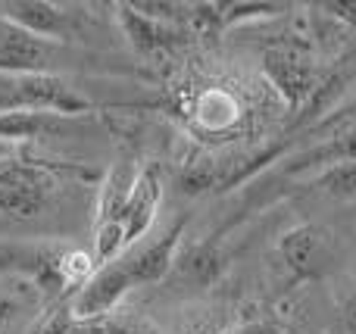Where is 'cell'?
<instances>
[{
  "label": "cell",
  "instance_id": "obj_1",
  "mask_svg": "<svg viewBox=\"0 0 356 334\" xmlns=\"http://www.w3.org/2000/svg\"><path fill=\"white\" fill-rule=\"evenodd\" d=\"M97 178L94 169L75 162H50L38 156H10L0 160V212L10 219H35L56 194V175Z\"/></svg>",
  "mask_w": 356,
  "mask_h": 334
},
{
  "label": "cell",
  "instance_id": "obj_2",
  "mask_svg": "<svg viewBox=\"0 0 356 334\" xmlns=\"http://www.w3.org/2000/svg\"><path fill=\"white\" fill-rule=\"evenodd\" d=\"M94 103L81 91H75L60 75H22L0 72V116L3 112H56L66 119H79L91 112Z\"/></svg>",
  "mask_w": 356,
  "mask_h": 334
},
{
  "label": "cell",
  "instance_id": "obj_3",
  "mask_svg": "<svg viewBox=\"0 0 356 334\" xmlns=\"http://www.w3.org/2000/svg\"><path fill=\"white\" fill-rule=\"evenodd\" d=\"M263 75L291 110H303L319 87L316 62L294 44H272L263 53Z\"/></svg>",
  "mask_w": 356,
  "mask_h": 334
},
{
  "label": "cell",
  "instance_id": "obj_4",
  "mask_svg": "<svg viewBox=\"0 0 356 334\" xmlns=\"http://www.w3.org/2000/svg\"><path fill=\"white\" fill-rule=\"evenodd\" d=\"M131 287H135V278H131L129 266L119 256V260L100 266L91 275V281L69 297V312H72L75 322H100V319L110 316V310Z\"/></svg>",
  "mask_w": 356,
  "mask_h": 334
},
{
  "label": "cell",
  "instance_id": "obj_5",
  "mask_svg": "<svg viewBox=\"0 0 356 334\" xmlns=\"http://www.w3.org/2000/svg\"><path fill=\"white\" fill-rule=\"evenodd\" d=\"M63 44L38 37L19 25L0 19V72L22 75H54Z\"/></svg>",
  "mask_w": 356,
  "mask_h": 334
},
{
  "label": "cell",
  "instance_id": "obj_6",
  "mask_svg": "<svg viewBox=\"0 0 356 334\" xmlns=\"http://www.w3.org/2000/svg\"><path fill=\"white\" fill-rule=\"evenodd\" d=\"M0 19L56 44L79 37V12H72L69 6L50 3V0H10V3H0Z\"/></svg>",
  "mask_w": 356,
  "mask_h": 334
},
{
  "label": "cell",
  "instance_id": "obj_7",
  "mask_svg": "<svg viewBox=\"0 0 356 334\" xmlns=\"http://www.w3.org/2000/svg\"><path fill=\"white\" fill-rule=\"evenodd\" d=\"M113 10H116V22H119V28H122V35L129 37V44L141 56L172 53L175 47H181V44L188 41V31L184 28L144 16V12H138L131 3H116Z\"/></svg>",
  "mask_w": 356,
  "mask_h": 334
},
{
  "label": "cell",
  "instance_id": "obj_8",
  "mask_svg": "<svg viewBox=\"0 0 356 334\" xmlns=\"http://www.w3.org/2000/svg\"><path fill=\"white\" fill-rule=\"evenodd\" d=\"M278 253L294 278H319L328 266V235L319 225H294L278 237Z\"/></svg>",
  "mask_w": 356,
  "mask_h": 334
},
{
  "label": "cell",
  "instance_id": "obj_9",
  "mask_svg": "<svg viewBox=\"0 0 356 334\" xmlns=\"http://www.w3.org/2000/svg\"><path fill=\"white\" fill-rule=\"evenodd\" d=\"M184 219H175L169 225V231H163L156 241L144 244L138 250H125L122 253V262L129 266L131 278H135V287L138 285H154V281L166 278L169 269L175 266V256L181 250V235H184Z\"/></svg>",
  "mask_w": 356,
  "mask_h": 334
},
{
  "label": "cell",
  "instance_id": "obj_10",
  "mask_svg": "<svg viewBox=\"0 0 356 334\" xmlns=\"http://www.w3.org/2000/svg\"><path fill=\"white\" fill-rule=\"evenodd\" d=\"M160 200H163L160 169L156 166L138 169V178H135V187H131L129 206H125V212H122L125 250L135 247V244L150 231V225H154V219H156V210H160Z\"/></svg>",
  "mask_w": 356,
  "mask_h": 334
},
{
  "label": "cell",
  "instance_id": "obj_11",
  "mask_svg": "<svg viewBox=\"0 0 356 334\" xmlns=\"http://www.w3.org/2000/svg\"><path fill=\"white\" fill-rule=\"evenodd\" d=\"M175 275L181 281L194 287H213L216 281L225 275L228 269V256L222 250V244L216 237H207V241H197L191 247L178 250L175 256Z\"/></svg>",
  "mask_w": 356,
  "mask_h": 334
},
{
  "label": "cell",
  "instance_id": "obj_12",
  "mask_svg": "<svg viewBox=\"0 0 356 334\" xmlns=\"http://www.w3.org/2000/svg\"><path fill=\"white\" fill-rule=\"evenodd\" d=\"M356 160V125L341 128L338 135L325 137L319 144H309L297 156H288V175H303V172H325V169L338 166V162H353Z\"/></svg>",
  "mask_w": 356,
  "mask_h": 334
},
{
  "label": "cell",
  "instance_id": "obj_13",
  "mask_svg": "<svg viewBox=\"0 0 356 334\" xmlns=\"http://www.w3.org/2000/svg\"><path fill=\"white\" fill-rule=\"evenodd\" d=\"M72 131V119L56 112H3L0 116V141L22 144L41 137H60Z\"/></svg>",
  "mask_w": 356,
  "mask_h": 334
},
{
  "label": "cell",
  "instance_id": "obj_14",
  "mask_svg": "<svg viewBox=\"0 0 356 334\" xmlns=\"http://www.w3.org/2000/svg\"><path fill=\"white\" fill-rule=\"evenodd\" d=\"M138 169L119 166L113 169L104 178V187H100V203H97V222H113V219H122L125 206H129L131 187H135Z\"/></svg>",
  "mask_w": 356,
  "mask_h": 334
},
{
  "label": "cell",
  "instance_id": "obj_15",
  "mask_svg": "<svg viewBox=\"0 0 356 334\" xmlns=\"http://www.w3.org/2000/svg\"><path fill=\"white\" fill-rule=\"evenodd\" d=\"M291 10V3H272V0H234V3H219V25L228 28V25L238 22H250V19H269L278 16V12Z\"/></svg>",
  "mask_w": 356,
  "mask_h": 334
},
{
  "label": "cell",
  "instance_id": "obj_16",
  "mask_svg": "<svg viewBox=\"0 0 356 334\" xmlns=\"http://www.w3.org/2000/svg\"><path fill=\"white\" fill-rule=\"evenodd\" d=\"M222 175L216 169L213 160H194L184 162L181 172H178V187L184 194H203V191H219Z\"/></svg>",
  "mask_w": 356,
  "mask_h": 334
},
{
  "label": "cell",
  "instance_id": "obj_17",
  "mask_svg": "<svg viewBox=\"0 0 356 334\" xmlns=\"http://www.w3.org/2000/svg\"><path fill=\"white\" fill-rule=\"evenodd\" d=\"M316 187L328 194L334 200H353L356 197V160L353 162H338V166L325 169L316 175Z\"/></svg>",
  "mask_w": 356,
  "mask_h": 334
},
{
  "label": "cell",
  "instance_id": "obj_18",
  "mask_svg": "<svg viewBox=\"0 0 356 334\" xmlns=\"http://www.w3.org/2000/svg\"><path fill=\"white\" fill-rule=\"evenodd\" d=\"M232 334H282V331L272 322H266V319H247V322H241Z\"/></svg>",
  "mask_w": 356,
  "mask_h": 334
},
{
  "label": "cell",
  "instance_id": "obj_19",
  "mask_svg": "<svg viewBox=\"0 0 356 334\" xmlns=\"http://www.w3.org/2000/svg\"><path fill=\"white\" fill-rule=\"evenodd\" d=\"M341 316H344V328L347 334H356V294L344 300V310H341Z\"/></svg>",
  "mask_w": 356,
  "mask_h": 334
},
{
  "label": "cell",
  "instance_id": "obj_20",
  "mask_svg": "<svg viewBox=\"0 0 356 334\" xmlns=\"http://www.w3.org/2000/svg\"><path fill=\"white\" fill-rule=\"evenodd\" d=\"M13 316H16V303H13L10 297H0V328H3V325H10Z\"/></svg>",
  "mask_w": 356,
  "mask_h": 334
}]
</instances>
